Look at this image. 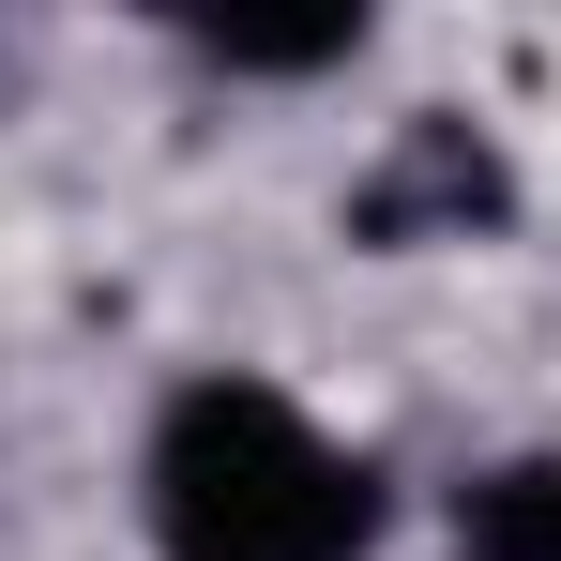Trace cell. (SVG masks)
Listing matches in <instances>:
<instances>
[{"mask_svg": "<svg viewBox=\"0 0 561 561\" xmlns=\"http://www.w3.org/2000/svg\"><path fill=\"white\" fill-rule=\"evenodd\" d=\"M137 516L168 561H365L379 547V456H350L304 394L213 365L137 440Z\"/></svg>", "mask_w": 561, "mask_h": 561, "instance_id": "6da1fadb", "label": "cell"}, {"mask_svg": "<svg viewBox=\"0 0 561 561\" xmlns=\"http://www.w3.org/2000/svg\"><path fill=\"white\" fill-rule=\"evenodd\" d=\"M501 213H516L501 152H485L470 122H440V106L350 183V228H365V243H470V228H501Z\"/></svg>", "mask_w": 561, "mask_h": 561, "instance_id": "7a4b0ae2", "label": "cell"}, {"mask_svg": "<svg viewBox=\"0 0 561 561\" xmlns=\"http://www.w3.org/2000/svg\"><path fill=\"white\" fill-rule=\"evenodd\" d=\"M183 46L213 77H334V61H365V15L334 0V15H183Z\"/></svg>", "mask_w": 561, "mask_h": 561, "instance_id": "3957f363", "label": "cell"}, {"mask_svg": "<svg viewBox=\"0 0 561 561\" xmlns=\"http://www.w3.org/2000/svg\"><path fill=\"white\" fill-rule=\"evenodd\" d=\"M456 561H561V456H501L456 485Z\"/></svg>", "mask_w": 561, "mask_h": 561, "instance_id": "277c9868", "label": "cell"}]
</instances>
